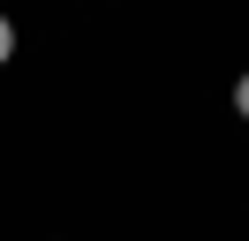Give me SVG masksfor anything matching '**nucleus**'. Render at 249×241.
Returning <instances> with one entry per match:
<instances>
[{"label":"nucleus","instance_id":"nucleus-1","mask_svg":"<svg viewBox=\"0 0 249 241\" xmlns=\"http://www.w3.org/2000/svg\"><path fill=\"white\" fill-rule=\"evenodd\" d=\"M8 60H16V23L0 15V68H8Z\"/></svg>","mask_w":249,"mask_h":241},{"label":"nucleus","instance_id":"nucleus-2","mask_svg":"<svg viewBox=\"0 0 249 241\" xmlns=\"http://www.w3.org/2000/svg\"><path fill=\"white\" fill-rule=\"evenodd\" d=\"M234 113H242V120H249V68H242V75H234Z\"/></svg>","mask_w":249,"mask_h":241}]
</instances>
